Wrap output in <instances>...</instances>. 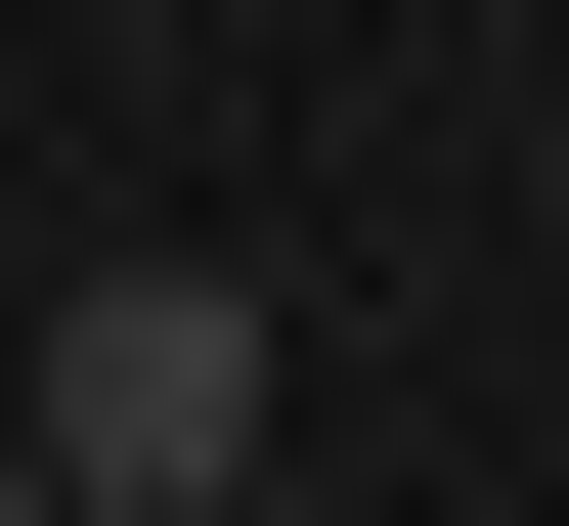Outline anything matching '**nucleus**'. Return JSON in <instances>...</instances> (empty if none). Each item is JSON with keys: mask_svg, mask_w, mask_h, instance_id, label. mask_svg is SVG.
Returning a JSON list of instances; mask_svg holds the SVG:
<instances>
[{"mask_svg": "<svg viewBox=\"0 0 569 526\" xmlns=\"http://www.w3.org/2000/svg\"><path fill=\"white\" fill-rule=\"evenodd\" d=\"M0 439H44V526H219V483H263V264H88Z\"/></svg>", "mask_w": 569, "mask_h": 526, "instance_id": "f257e3e1", "label": "nucleus"}, {"mask_svg": "<svg viewBox=\"0 0 569 526\" xmlns=\"http://www.w3.org/2000/svg\"><path fill=\"white\" fill-rule=\"evenodd\" d=\"M0 526H44V439H0Z\"/></svg>", "mask_w": 569, "mask_h": 526, "instance_id": "f03ea898", "label": "nucleus"}]
</instances>
